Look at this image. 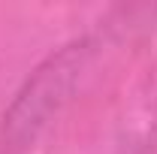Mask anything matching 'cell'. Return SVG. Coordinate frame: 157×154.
I'll return each instance as SVG.
<instances>
[{
	"label": "cell",
	"mask_w": 157,
	"mask_h": 154,
	"mask_svg": "<svg viewBox=\"0 0 157 154\" xmlns=\"http://www.w3.org/2000/svg\"><path fill=\"white\" fill-rule=\"evenodd\" d=\"M94 60V42L88 37L73 39L52 52L30 76L24 79L12 103L3 112L0 139L9 151H24L45 133L58 115L70 106V100L82 88Z\"/></svg>",
	"instance_id": "1"
}]
</instances>
